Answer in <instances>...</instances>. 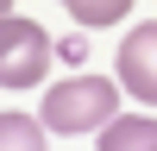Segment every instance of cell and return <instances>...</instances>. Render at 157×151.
Segmentation results:
<instances>
[{
    "label": "cell",
    "mask_w": 157,
    "mask_h": 151,
    "mask_svg": "<svg viewBox=\"0 0 157 151\" xmlns=\"http://www.w3.org/2000/svg\"><path fill=\"white\" fill-rule=\"evenodd\" d=\"M94 145L101 151H157V120H120V113H113L94 132Z\"/></svg>",
    "instance_id": "4"
},
{
    "label": "cell",
    "mask_w": 157,
    "mask_h": 151,
    "mask_svg": "<svg viewBox=\"0 0 157 151\" xmlns=\"http://www.w3.org/2000/svg\"><path fill=\"white\" fill-rule=\"evenodd\" d=\"M63 6L75 13V25H88V32H101V25H120L132 0H63Z\"/></svg>",
    "instance_id": "5"
},
{
    "label": "cell",
    "mask_w": 157,
    "mask_h": 151,
    "mask_svg": "<svg viewBox=\"0 0 157 151\" xmlns=\"http://www.w3.org/2000/svg\"><path fill=\"white\" fill-rule=\"evenodd\" d=\"M113 120V82L107 76H63L44 101V126H57L63 138L69 132H101Z\"/></svg>",
    "instance_id": "1"
},
{
    "label": "cell",
    "mask_w": 157,
    "mask_h": 151,
    "mask_svg": "<svg viewBox=\"0 0 157 151\" xmlns=\"http://www.w3.org/2000/svg\"><path fill=\"white\" fill-rule=\"evenodd\" d=\"M120 88L157 107V25H132L120 44Z\"/></svg>",
    "instance_id": "3"
},
{
    "label": "cell",
    "mask_w": 157,
    "mask_h": 151,
    "mask_svg": "<svg viewBox=\"0 0 157 151\" xmlns=\"http://www.w3.org/2000/svg\"><path fill=\"white\" fill-rule=\"evenodd\" d=\"M44 69H50V38L32 19L6 13L0 19V82L6 88H32V82H44Z\"/></svg>",
    "instance_id": "2"
},
{
    "label": "cell",
    "mask_w": 157,
    "mask_h": 151,
    "mask_svg": "<svg viewBox=\"0 0 157 151\" xmlns=\"http://www.w3.org/2000/svg\"><path fill=\"white\" fill-rule=\"evenodd\" d=\"M6 145H44V132H38V120H25V113H6Z\"/></svg>",
    "instance_id": "6"
}]
</instances>
